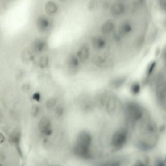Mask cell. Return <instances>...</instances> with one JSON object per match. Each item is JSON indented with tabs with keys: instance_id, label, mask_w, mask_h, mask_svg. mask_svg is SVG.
I'll use <instances>...</instances> for the list:
<instances>
[{
	"instance_id": "1",
	"label": "cell",
	"mask_w": 166,
	"mask_h": 166,
	"mask_svg": "<svg viewBox=\"0 0 166 166\" xmlns=\"http://www.w3.org/2000/svg\"><path fill=\"white\" fill-rule=\"evenodd\" d=\"M156 73L159 83L166 92V47L158 63Z\"/></svg>"
},
{
	"instance_id": "2",
	"label": "cell",
	"mask_w": 166,
	"mask_h": 166,
	"mask_svg": "<svg viewBox=\"0 0 166 166\" xmlns=\"http://www.w3.org/2000/svg\"><path fill=\"white\" fill-rule=\"evenodd\" d=\"M81 63L76 54H70L67 56L65 61L68 72L71 75H75L79 70Z\"/></svg>"
},
{
	"instance_id": "3",
	"label": "cell",
	"mask_w": 166,
	"mask_h": 166,
	"mask_svg": "<svg viewBox=\"0 0 166 166\" xmlns=\"http://www.w3.org/2000/svg\"><path fill=\"white\" fill-rule=\"evenodd\" d=\"M38 128L39 132L44 135L47 137L51 135L53 130L50 118L47 116L41 118L39 121Z\"/></svg>"
},
{
	"instance_id": "4",
	"label": "cell",
	"mask_w": 166,
	"mask_h": 166,
	"mask_svg": "<svg viewBox=\"0 0 166 166\" xmlns=\"http://www.w3.org/2000/svg\"><path fill=\"white\" fill-rule=\"evenodd\" d=\"M78 104L81 111L84 113L90 112L95 107L93 99L87 95H83L80 97Z\"/></svg>"
},
{
	"instance_id": "5",
	"label": "cell",
	"mask_w": 166,
	"mask_h": 166,
	"mask_svg": "<svg viewBox=\"0 0 166 166\" xmlns=\"http://www.w3.org/2000/svg\"><path fill=\"white\" fill-rule=\"evenodd\" d=\"M117 98L114 95L108 96L105 106V110L107 114L110 116L114 115L117 111Z\"/></svg>"
},
{
	"instance_id": "6",
	"label": "cell",
	"mask_w": 166,
	"mask_h": 166,
	"mask_svg": "<svg viewBox=\"0 0 166 166\" xmlns=\"http://www.w3.org/2000/svg\"><path fill=\"white\" fill-rule=\"evenodd\" d=\"M127 80V76L125 75L114 76L108 82V86L112 89L118 90L123 86Z\"/></svg>"
},
{
	"instance_id": "7",
	"label": "cell",
	"mask_w": 166,
	"mask_h": 166,
	"mask_svg": "<svg viewBox=\"0 0 166 166\" xmlns=\"http://www.w3.org/2000/svg\"><path fill=\"white\" fill-rule=\"evenodd\" d=\"M76 55L81 63L87 62L90 58V52L89 48L87 45H82L79 47Z\"/></svg>"
},
{
	"instance_id": "8",
	"label": "cell",
	"mask_w": 166,
	"mask_h": 166,
	"mask_svg": "<svg viewBox=\"0 0 166 166\" xmlns=\"http://www.w3.org/2000/svg\"><path fill=\"white\" fill-rule=\"evenodd\" d=\"M91 44L93 49L96 51H100L105 49L107 45V42L105 38L101 35H96L92 38Z\"/></svg>"
},
{
	"instance_id": "9",
	"label": "cell",
	"mask_w": 166,
	"mask_h": 166,
	"mask_svg": "<svg viewBox=\"0 0 166 166\" xmlns=\"http://www.w3.org/2000/svg\"><path fill=\"white\" fill-rule=\"evenodd\" d=\"M133 31V27L130 22H123L119 25L118 33L122 38L128 36Z\"/></svg>"
},
{
	"instance_id": "10",
	"label": "cell",
	"mask_w": 166,
	"mask_h": 166,
	"mask_svg": "<svg viewBox=\"0 0 166 166\" xmlns=\"http://www.w3.org/2000/svg\"><path fill=\"white\" fill-rule=\"evenodd\" d=\"M37 29L41 33L47 31L50 25V22L48 18L44 16H40L36 19L35 22Z\"/></svg>"
},
{
	"instance_id": "11",
	"label": "cell",
	"mask_w": 166,
	"mask_h": 166,
	"mask_svg": "<svg viewBox=\"0 0 166 166\" xmlns=\"http://www.w3.org/2000/svg\"><path fill=\"white\" fill-rule=\"evenodd\" d=\"M21 135L20 132L19 131H15L13 132L9 137V141L11 143L16 146L18 154L22 156V151L21 148Z\"/></svg>"
},
{
	"instance_id": "12",
	"label": "cell",
	"mask_w": 166,
	"mask_h": 166,
	"mask_svg": "<svg viewBox=\"0 0 166 166\" xmlns=\"http://www.w3.org/2000/svg\"><path fill=\"white\" fill-rule=\"evenodd\" d=\"M47 47V41L44 39H36L32 45V51L37 54H40L44 52Z\"/></svg>"
},
{
	"instance_id": "13",
	"label": "cell",
	"mask_w": 166,
	"mask_h": 166,
	"mask_svg": "<svg viewBox=\"0 0 166 166\" xmlns=\"http://www.w3.org/2000/svg\"><path fill=\"white\" fill-rule=\"evenodd\" d=\"M108 96L105 92H100L96 95L93 98V101L94 102L95 107L98 108H105L106 102L107 100Z\"/></svg>"
},
{
	"instance_id": "14",
	"label": "cell",
	"mask_w": 166,
	"mask_h": 166,
	"mask_svg": "<svg viewBox=\"0 0 166 166\" xmlns=\"http://www.w3.org/2000/svg\"><path fill=\"white\" fill-rule=\"evenodd\" d=\"M58 6L57 4L53 1H49L45 5V10L47 15L53 16L58 11Z\"/></svg>"
},
{
	"instance_id": "15",
	"label": "cell",
	"mask_w": 166,
	"mask_h": 166,
	"mask_svg": "<svg viewBox=\"0 0 166 166\" xmlns=\"http://www.w3.org/2000/svg\"><path fill=\"white\" fill-rule=\"evenodd\" d=\"M115 23L112 21H108L104 23L101 27V31L102 34L108 35L114 30Z\"/></svg>"
},
{
	"instance_id": "16",
	"label": "cell",
	"mask_w": 166,
	"mask_h": 166,
	"mask_svg": "<svg viewBox=\"0 0 166 166\" xmlns=\"http://www.w3.org/2000/svg\"><path fill=\"white\" fill-rule=\"evenodd\" d=\"M125 6L122 2H117L113 5L111 8L112 14L114 16H120L125 12Z\"/></svg>"
},
{
	"instance_id": "17",
	"label": "cell",
	"mask_w": 166,
	"mask_h": 166,
	"mask_svg": "<svg viewBox=\"0 0 166 166\" xmlns=\"http://www.w3.org/2000/svg\"><path fill=\"white\" fill-rule=\"evenodd\" d=\"M58 103V100L56 97H52L47 99L45 102L46 108L49 111L54 110Z\"/></svg>"
},
{
	"instance_id": "18",
	"label": "cell",
	"mask_w": 166,
	"mask_h": 166,
	"mask_svg": "<svg viewBox=\"0 0 166 166\" xmlns=\"http://www.w3.org/2000/svg\"><path fill=\"white\" fill-rule=\"evenodd\" d=\"M107 60V57L106 55H98L95 56L92 58V62L98 67H101L106 63Z\"/></svg>"
},
{
	"instance_id": "19",
	"label": "cell",
	"mask_w": 166,
	"mask_h": 166,
	"mask_svg": "<svg viewBox=\"0 0 166 166\" xmlns=\"http://www.w3.org/2000/svg\"><path fill=\"white\" fill-rule=\"evenodd\" d=\"M54 115L56 118H60L65 114V106L61 104H58L54 110Z\"/></svg>"
},
{
	"instance_id": "20",
	"label": "cell",
	"mask_w": 166,
	"mask_h": 166,
	"mask_svg": "<svg viewBox=\"0 0 166 166\" xmlns=\"http://www.w3.org/2000/svg\"><path fill=\"white\" fill-rule=\"evenodd\" d=\"M50 63V59L47 56H43L39 61V66L41 69H45L49 67Z\"/></svg>"
},
{
	"instance_id": "21",
	"label": "cell",
	"mask_w": 166,
	"mask_h": 166,
	"mask_svg": "<svg viewBox=\"0 0 166 166\" xmlns=\"http://www.w3.org/2000/svg\"><path fill=\"white\" fill-rule=\"evenodd\" d=\"M41 112V109L39 106L35 105L33 106L31 109V114L33 117L36 118L39 115Z\"/></svg>"
},
{
	"instance_id": "22",
	"label": "cell",
	"mask_w": 166,
	"mask_h": 166,
	"mask_svg": "<svg viewBox=\"0 0 166 166\" xmlns=\"http://www.w3.org/2000/svg\"><path fill=\"white\" fill-rule=\"evenodd\" d=\"M33 99L37 102H39L41 100V95L39 92H35L33 95Z\"/></svg>"
},
{
	"instance_id": "23",
	"label": "cell",
	"mask_w": 166,
	"mask_h": 166,
	"mask_svg": "<svg viewBox=\"0 0 166 166\" xmlns=\"http://www.w3.org/2000/svg\"><path fill=\"white\" fill-rule=\"evenodd\" d=\"M23 89L24 92H29L31 89V86L28 84H25L23 85Z\"/></svg>"
},
{
	"instance_id": "24",
	"label": "cell",
	"mask_w": 166,
	"mask_h": 166,
	"mask_svg": "<svg viewBox=\"0 0 166 166\" xmlns=\"http://www.w3.org/2000/svg\"><path fill=\"white\" fill-rule=\"evenodd\" d=\"M5 141V136H4V135L2 134V133H0V144L3 143Z\"/></svg>"
},
{
	"instance_id": "25",
	"label": "cell",
	"mask_w": 166,
	"mask_h": 166,
	"mask_svg": "<svg viewBox=\"0 0 166 166\" xmlns=\"http://www.w3.org/2000/svg\"><path fill=\"white\" fill-rule=\"evenodd\" d=\"M0 166H2V165H1V164H0Z\"/></svg>"
}]
</instances>
